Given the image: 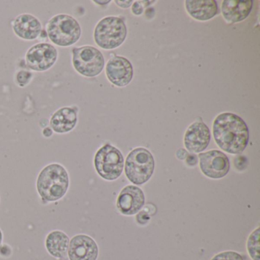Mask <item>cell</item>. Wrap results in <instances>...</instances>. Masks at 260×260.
I'll return each mask as SVG.
<instances>
[{
    "instance_id": "1",
    "label": "cell",
    "mask_w": 260,
    "mask_h": 260,
    "mask_svg": "<svg viewBox=\"0 0 260 260\" xmlns=\"http://www.w3.org/2000/svg\"><path fill=\"white\" fill-rule=\"evenodd\" d=\"M213 136L216 144L223 151L239 154L247 147L249 129L240 116L231 112H224L217 115L214 119Z\"/></svg>"
},
{
    "instance_id": "2",
    "label": "cell",
    "mask_w": 260,
    "mask_h": 260,
    "mask_svg": "<svg viewBox=\"0 0 260 260\" xmlns=\"http://www.w3.org/2000/svg\"><path fill=\"white\" fill-rule=\"evenodd\" d=\"M70 186L69 173L61 164H48L39 173L36 188L45 203L61 199Z\"/></svg>"
},
{
    "instance_id": "3",
    "label": "cell",
    "mask_w": 260,
    "mask_h": 260,
    "mask_svg": "<svg viewBox=\"0 0 260 260\" xmlns=\"http://www.w3.org/2000/svg\"><path fill=\"white\" fill-rule=\"evenodd\" d=\"M45 31L49 40L61 48L73 46L82 36V28L78 21L68 14L53 16L47 23Z\"/></svg>"
},
{
    "instance_id": "4",
    "label": "cell",
    "mask_w": 260,
    "mask_h": 260,
    "mask_svg": "<svg viewBox=\"0 0 260 260\" xmlns=\"http://www.w3.org/2000/svg\"><path fill=\"white\" fill-rule=\"evenodd\" d=\"M127 37V27L122 19L108 16L100 20L94 30L95 44L104 50L121 46Z\"/></svg>"
},
{
    "instance_id": "5",
    "label": "cell",
    "mask_w": 260,
    "mask_h": 260,
    "mask_svg": "<svg viewBox=\"0 0 260 260\" xmlns=\"http://www.w3.org/2000/svg\"><path fill=\"white\" fill-rule=\"evenodd\" d=\"M155 168L152 153L144 147L130 152L125 164V175L135 185H143L151 178Z\"/></svg>"
},
{
    "instance_id": "6",
    "label": "cell",
    "mask_w": 260,
    "mask_h": 260,
    "mask_svg": "<svg viewBox=\"0 0 260 260\" xmlns=\"http://www.w3.org/2000/svg\"><path fill=\"white\" fill-rule=\"evenodd\" d=\"M72 64L74 70L83 77H95L103 72L105 59L100 50L90 45L74 48Z\"/></svg>"
},
{
    "instance_id": "7",
    "label": "cell",
    "mask_w": 260,
    "mask_h": 260,
    "mask_svg": "<svg viewBox=\"0 0 260 260\" xmlns=\"http://www.w3.org/2000/svg\"><path fill=\"white\" fill-rule=\"evenodd\" d=\"M124 164L121 152L109 144L99 149L94 157V166L97 173L108 181L115 180L121 176Z\"/></svg>"
},
{
    "instance_id": "8",
    "label": "cell",
    "mask_w": 260,
    "mask_h": 260,
    "mask_svg": "<svg viewBox=\"0 0 260 260\" xmlns=\"http://www.w3.org/2000/svg\"><path fill=\"white\" fill-rule=\"evenodd\" d=\"M58 59V51L50 43L42 42L31 46L25 54L28 69L35 72H45L53 68Z\"/></svg>"
},
{
    "instance_id": "9",
    "label": "cell",
    "mask_w": 260,
    "mask_h": 260,
    "mask_svg": "<svg viewBox=\"0 0 260 260\" xmlns=\"http://www.w3.org/2000/svg\"><path fill=\"white\" fill-rule=\"evenodd\" d=\"M200 169L204 175L211 179H221L230 171L231 164L228 156L220 150H212L199 153Z\"/></svg>"
},
{
    "instance_id": "10",
    "label": "cell",
    "mask_w": 260,
    "mask_h": 260,
    "mask_svg": "<svg viewBox=\"0 0 260 260\" xmlns=\"http://www.w3.org/2000/svg\"><path fill=\"white\" fill-rule=\"evenodd\" d=\"M68 255L70 260H96L98 245L89 236L78 234L70 240Z\"/></svg>"
},
{
    "instance_id": "11",
    "label": "cell",
    "mask_w": 260,
    "mask_h": 260,
    "mask_svg": "<svg viewBox=\"0 0 260 260\" xmlns=\"http://www.w3.org/2000/svg\"><path fill=\"white\" fill-rule=\"evenodd\" d=\"M106 74L112 84L123 87L128 85L133 79V67L125 57L115 56L108 61Z\"/></svg>"
},
{
    "instance_id": "12",
    "label": "cell",
    "mask_w": 260,
    "mask_h": 260,
    "mask_svg": "<svg viewBox=\"0 0 260 260\" xmlns=\"http://www.w3.org/2000/svg\"><path fill=\"white\" fill-rule=\"evenodd\" d=\"M145 204V196L141 188L127 185L121 190L117 199V208L124 215H134Z\"/></svg>"
},
{
    "instance_id": "13",
    "label": "cell",
    "mask_w": 260,
    "mask_h": 260,
    "mask_svg": "<svg viewBox=\"0 0 260 260\" xmlns=\"http://www.w3.org/2000/svg\"><path fill=\"white\" fill-rule=\"evenodd\" d=\"M211 141V132L202 121L193 123L187 129L184 137L185 148L191 153H200L208 147Z\"/></svg>"
},
{
    "instance_id": "14",
    "label": "cell",
    "mask_w": 260,
    "mask_h": 260,
    "mask_svg": "<svg viewBox=\"0 0 260 260\" xmlns=\"http://www.w3.org/2000/svg\"><path fill=\"white\" fill-rule=\"evenodd\" d=\"M13 30L16 36L25 41L39 39L42 31V24L34 15L23 13L16 16L13 22Z\"/></svg>"
},
{
    "instance_id": "15",
    "label": "cell",
    "mask_w": 260,
    "mask_h": 260,
    "mask_svg": "<svg viewBox=\"0 0 260 260\" xmlns=\"http://www.w3.org/2000/svg\"><path fill=\"white\" fill-rule=\"evenodd\" d=\"M78 122V108L64 106L51 115L50 127L57 134H67L74 130Z\"/></svg>"
},
{
    "instance_id": "16",
    "label": "cell",
    "mask_w": 260,
    "mask_h": 260,
    "mask_svg": "<svg viewBox=\"0 0 260 260\" xmlns=\"http://www.w3.org/2000/svg\"><path fill=\"white\" fill-rule=\"evenodd\" d=\"M252 6L253 1L252 0H225L222 3V14L228 22L236 23L242 22L249 16Z\"/></svg>"
},
{
    "instance_id": "17",
    "label": "cell",
    "mask_w": 260,
    "mask_h": 260,
    "mask_svg": "<svg viewBox=\"0 0 260 260\" xmlns=\"http://www.w3.org/2000/svg\"><path fill=\"white\" fill-rule=\"evenodd\" d=\"M185 6L188 14L196 20H210L218 13L214 0H186Z\"/></svg>"
},
{
    "instance_id": "18",
    "label": "cell",
    "mask_w": 260,
    "mask_h": 260,
    "mask_svg": "<svg viewBox=\"0 0 260 260\" xmlns=\"http://www.w3.org/2000/svg\"><path fill=\"white\" fill-rule=\"evenodd\" d=\"M70 238L61 231H54L45 239V247L48 253L54 258H64L68 255Z\"/></svg>"
},
{
    "instance_id": "19",
    "label": "cell",
    "mask_w": 260,
    "mask_h": 260,
    "mask_svg": "<svg viewBox=\"0 0 260 260\" xmlns=\"http://www.w3.org/2000/svg\"><path fill=\"white\" fill-rule=\"evenodd\" d=\"M260 229L259 228L252 231L246 243L248 253L252 260H260Z\"/></svg>"
},
{
    "instance_id": "20",
    "label": "cell",
    "mask_w": 260,
    "mask_h": 260,
    "mask_svg": "<svg viewBox=\"0 0 260 260\" xmlns=\"http://www.w3.org/2000/svg\"><path fill=\"white\" fill-rule=\"evenodd\" d=\"M34 74L31 71L22 70L16 73L15 76V81L19 87L24 88L31 83Z\"/></svg>"
},
{
    "instance_id": "21",
    "label": "cell",
    "mask_w": 260,
    "mask_h": 260,
    "mask_svg": "<svg viewBox=\"0 0 260 260\" xmlns=\"http://www.w3.org/2000/svg\"><path fill=\"white\" fill-rule=\"evenodd\" d=\"M211 260H243V258L238 252L234 251H225L214 255Z\"/></svg>"
},
{
    "instance_id": "22",
    "label": "cell",
    "mask_w": 260,
    "mask_h": 260,
    "mask_svg": "<svg viewBox=\"0 0 260 260\" xmlns=\"http://www.w3.org/2000/svg\"><path fill=\"white\" fill-rule=\"evenodd\" d=\"M143 12H144V7L141 5V2L136 1L132 6V13L135 16H140V15L142 14Z\"/></svg>"
},
{
    "instance_id": "23",
    "label": "cell",
    "mask_w": 260,
    "mask_h": 260,
    "mask_svg": "<svg viewBox=\"0 0 260 260\" xmlns=\"http://www.w3.org/2000/svg\"><path fill=\"white\" fill-rule=\"evenodd\" d=\"M12 254V249L9 245H0V255L4 257H9Z\"/></svg>"
},
{
    "instance_id": "24",
    "label": "cell",
    "mask_w": 260,
    "mask_h": 260,
    "mask_svg": "<svg viewBox=\"0 0 260 260\" xmlns=\"http://www.w3.org/2000/svg\"><path fill=\"white\" fill-rule=\"evenodd\" d=\"M186 162L190 167L196 165V164L198 162L197 156H196V155L188 154V156L186 157Z\"/></svg>"
},
{
    "instance_id": "25",
    "label": "cell",
    "mask_w": 260,
    "mask_h": 260,
    "mask_svg": "<svg viewBox=\"0 0 260 260\" xmlns=\"http://www.w3.org/2000/svg\"><path fill=\"white\" fill-rule=\"evenodd\" d=\"M115 4L118 6V7H121V8H128L133 4V1H115Z\"/></svg>"
},
{
    "instance_id": "26",
    "label": "cell",
    "mask_w": 260,
    "mask_h": 260,
    "mask_svg": "<svg viewBox=\"0 0 260 260\" xmlns=\"http://www.w3.org/2000/svg\"><path fill=\"white\" fill-rule=\"evenodd\" d=\"M188 155V153H187L186 150H184V149H180V150H178L177 153H176V156H177L178 159H186Z\"/></svg>"
},
{
    "instance_id": "27",
    "label": "cell",
    "mask_w": 260,
    "mask_h": 260,
    "mask_svg": "<svg viewBox=\"0 0 260 260\" xmlns=\"http://www.w3.org/2000/svg\"><path fill=\"white\" fill-rule=\"evenodd\" d=\"M53 134H54V132L50 127H45L43 131H42V135L47 138H51Z\"/></svg>"
},
{
    "instance_id": "28",
    "label": "cell",
    "mask_w": 260,
    "mask_h": 260,
    "mask_svg": "<svg viewBox=\"0 0 260 260\" xmlns=\"http://www.w3.org/2000/svg\"><path fill=\"white\" fill-rule=\"evenodd\" d=\"M93 2L95 4H99V5H106V4H109L111 1L109 0V1H93Z\"/></svg>"
},
{
    "instance_id": "29",
    "label": "cell",
    "mask_w": 260,
    "mask_h": 260,
    "mask_svg": "<svg viewBox=\"0 0 260 260\" xmlns=\"http://www.w3.org/2000/svg\"><path fill=\"white\" fill-rule=\"evenodd\" d=\"M3 240H4V235H3L2 231L0 230V245L2 244Z\"/></svg>"
}]
</instances>
